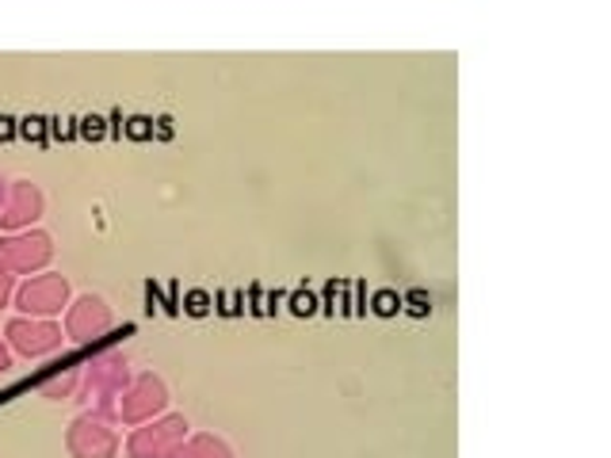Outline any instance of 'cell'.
<instances>
[{"label": "cell", "mask_w": 611, "mask_h": 458, "mask_svg": "<svg viewBox=\"0 0 611 458\" xmlns=\"http://www.w3.org/2000/svg\"><path fill=\"white\" fill-rule=\"evenodd\" d=\"M4 367H8V352L0 347V371H4Z\"/></svg>", "instance_id": "cell-9"}, {"label": "cell", "mask_w": 611, "mask_h": 458, "mask_svg": "<svg viewBox=\"0 0 611 458\" xmlns=\"http://www.w3.org/2000/svg\"><path fill=\"white\" fill-rule=\"evenodd\" d=\"M65 302V279L62 275H39L20 291V305L28 313H54Z\"/></svg>", "instance_id": "cell-1"}, {"label": "cell", "mask_w": 611, "mask_h": 458, "mask_svg": "<svg viewBox=\"0 0 611 458\" xmlns=\"http://www.w3.org/2000/svg\"><path fill=\"white\" fill-rule=\"evenodd\" d=\"M107 329V310L100 299H81L76 302V310L70 313V333L81 336V341H89V336L104 333Z\"/></svg>", "instance_id": "cell-2"}, {"label": "cell", "mask_w": 611, "mask_h": 458, "mask_svg": "<svg viewBox=\"0 0 611 458\" xmlns=\"http://www.w3.org/2000/svg\"><path fill=\"white\" fill-rule=\"evenodd\" d=\"M4 252L15 268H35L50 257V244H46V237L35 233V237H20V241H8Z\"/></svg>", "instance_id": "cell-3"}, {"label": "cell", "mask_w": 611, "mask_h": 458, "mask_svg": "<svg viewBox=\"0 0 611 458\" xmlns=\"http://www.w3.org/2000/svg\"><path fill=\"white\" fill-rule=\"evenodd\" d=\"M184 428H188L184 420H168V424H160V428H153V431H138V436H134V444H131V451L138 455V458H146L149 451H160V447H168V439H176Z\"/></svg>", "instance_id": "cell-5"}, {"label": "cell", "mask_w": 611, "mask_h": 458, "mask_svg": "<svg viewBox=\"0 0 611 458\" xmlns=\"http://www.w3.org/2000/svg\"><path fill=\"white\" fill-rule=\"evenodd\" d=\"M76 431L81 436H89V447H81V458H112L115 451V439H112V431L104 428V424H92V420H81L76 424Z\"/></svg>", "instance_id": "cell-7"}, {"label": "cell", "mask_w": 611, "mask_h": 458, "mask_svg": "<svg viewBox=\"0 0 611 458\" xmlns=\"http://www.w3.org/2000/svg\"><path fill=\"white\" fill-rule=\"evenodd\" d=\"M4 294H8V275H0V302H4Z\"/></svg>", "instance_id": "cell-8"}, {"label": "cell", "mask_w": 611, "mask_h": 458, "mask_svg": "<svg viewBox=\"0 0 611 458\" xmlns=\"http://www.w3.org/2000/svg\"><path fill=\"white\" fill-rule=\"evenodd\" d=\"M131 397H138V402H126V417L142 420L149 409H160V405H165V386H160L157 378H142Z\"/></svg>", "instance_id": "cell-6"}, {"label": "cell", "mask_w": 611, "mask_h": 458, "mask_svg": "<svg viewBox=\"0 0 611 458\" xmlns=\"http://www.w3.org/2000/svg\"><path fill=\"white\" fill-rule=\"evenodd\" d=\"M12 341L23 347V352H46V347L58 344V333L50 325H28V321H15L12 329Z\"/></svg>", "instance_id": "cell-4"}]
</instances>
